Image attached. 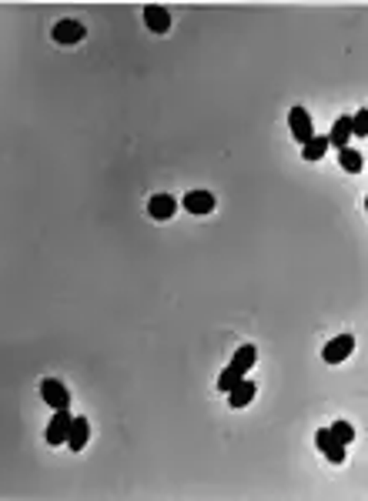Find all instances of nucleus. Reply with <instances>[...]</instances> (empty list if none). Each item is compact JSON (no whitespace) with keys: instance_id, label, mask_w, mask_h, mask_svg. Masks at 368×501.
<instances>
[{"instance_id":"obj_1","label":"nucleus","mask_w":368,"mask_h":501,"mask_svg":"<svg viewBox=\"0 0 368 501\" xmlns=\"http://www.w3.org/2000/svg\"><path fill=\"white\" fill-rule=\"evenodd\" d=\"M255 358H258V348H255V344H245V348L235 354V361H231L225 371H221V378H218V385H214V388L228 395V391H231V388H235L238 381H241V378H245V374L255 368Z\"/></svg>"},{"instance_id":"obj_2","label":"nucleus","mask_w":368,"mask_h":501,"mask_svg":"<svg viewBox=\"0 0 368 501\" xmlns=\"http://www.w3.org/2000/svg\"><path fill=\"white\" fill-rule=\"evenodd\" d=\"M40 398H44L54 411H67V408H71V391L60 385L57 378H44V381H40Z\"/></svg>"},{"instance_id":"obj_3","label":"nucleus","mask_w":368,"mask_h":501,"mask_svg":"<svg viewBox=\"0 0 368 501\" xmlns=\"http://www.w3.org/2000/svg\"><path fill=\"white\" fill-rule=\"evenodd\" d=\"M288 124H291V134H295L298 144H308L315 137V128H311V117L305 107H291V114H288Z\"/></svg>"},{"instance_id":"obj_4","label":"nucleus","mask_w":368,"mask_h":501,"mask_svg":"<svg viewBox=\"0 0 368 501\" xmlns=\"http://www.w3.org/2000/svg\"><path fill=\"white\" fill-rule=\"evenodd\" d=\"M71 411H54V418H50V424H48V444H67V432H71Z\"/></svg>"},{"instance_id":"obj_5","label":"nucleus","mask_w":368,"mask_h":501,"mask_svg":"<svg viewBox=\"0 0 368 501\" xmlns=\"http://www.w3.org/2000/svg\"><path fill=\"white\" fill-rule=\"evenodd\" d=\"M352 348H355V338H352V334H338V338H332L328 344H325L321 358H325L328 364H338V361H345V358L352 354Z\"/></svg>"},{"instance_id":"obj_6","label":"nucleus","mask_w":368,"mask_h":501,"mask_svg":"<svg viewBox=\"0 0 368 501\" xmlns=\"http://www.w3.org/2000/svg\"><path fill=\"white\" fill-rule=\"evenodd\" d=\"M84 34H87V30H84V23L81 21H74V17H67V21H57L54 23V40H57V44H77V40H84Z\"/></svg>"},{"instance_id":"obj_7","label":"nucleus","mask_w":368,"mask_h":501,"mask_svg":"<svg viewBox=\"0 0 368 501\" xmlns=\"http://www.w3.org/2000/svg\"><path fill=\"white\" fill-rule=\"evenodd\" d=\"M315 444H318V448H321V455L328 458L332 465H342V461H345V444H338V441H335V434L328 432V428H321V432L315 434Z\"/></svg>"},{"instance_id":"obj_8","label":"nucleus","mask_w":368,"mask_h":501,"mask_svg":"<svg viewBox=\"0 0 368 501\" xmlns=\"http://www.w3.org/2000/svg\"><path fill=\"white\" fill-rule=\"evenodd\" d=\"M184 208H188V214L204 218V214L214 210V194L211 191H188V194H184Z\"/></svg>"},{"instance_id":"obj_9","label":"nucleus","mask_w":368,"mask_h":501,"mask_svg":"<svg viewBox=\"0 0 368 501\" xmlns=\"http://www.w3.org/2000/svg\"><path fill=\"white\" fill-rule=\"evenodd\" d=\"M174 210H178V201L171 198V194H155V198L147 201V214H151L155 221H171Z\"/></svg>"},{"instance_id":"obj_10","label":"nucleus","mask_w":368,"mask_h":501,"mask_svg":"<svg viewBox=\"0 0 368 501\" xmlns=\"http://www.w3.org/2000/svg\"><path fill=\"white\" fill-rule=\"evenodd\" d=\"M144 23H147V30L151 34H167V27H171V13L165 7H157V4H147L144 7Z\"/></svg>"},{"instance_id":"obj_11","label":"nucleus","mask_w":368,"mask_h":501,"mask_svg":"<svg viewBox=\"0 0 368 501\" xmlns=\"http://www.w3.org/2000/svg\"><path fill=\"white\" fill-rule=\"evenodd\" d=\"M251 401H255V381L241 378V381H238V385L228 391V405H231L235 411H241L245 405H251Z\"/></svg>"},{"instance_id":"obj_12","label":"nucleus","mask_w":368,"mask_h":501,"mask_svg":"<svg viewBox=\"0 0 368 501\" xmlns=\"http://www.w3.org/2000/svg\"><path fill=\"white\" fill-rule=\"evenodd\" d=\"M87 441H91V424H87V418H71V432H67L71 451H81Z\"/></svg>"},{"instance_id":"obj_13","label":"nucleus","mask_w":368,"mask_h":501,"mask_svg":"<svg viewBox=\"0 0 368 501\" xmlns=\"http://www.w3.org/2000/svg\"><path fill=\"white\" fill-rule=\"evenodd\" d=\"M348 137H352V117H338V120H335V128H332V134H328V147L345 151V147H348Z\"/></svg>"},{"instance_id":"obj_14","label":"nucleus","mask_w":368,"mask_h":501,"mask_svg":"<svg viewBox=\"0 0 368 501\" xmlns=\"http://www.w3.org/2000/svg\"><path fill=\"white\" fill-rule=\"evenodd\" d=\"M325 154H328V137H325V134H321V137H311L308 144L301 147V157H305V161H321Z\"/></svg>"},{"instance_id":"obj_15","label":"nucleus","mask_w":368,"mask_h":501,"mask_svg":"<svg viewBox=\"0 0 368 501\" xmlns=\"http://www.w3.org/2000/svg\"><path fill=\"white\" fill-rule=\"evenodd\" d=\"M338 164H342L348 174H358L362 171V164H365V157L358 151H352V147H345V151H338Z\"/></svg>"},{"instance_id":"obj_16","label":"nucleus","mask_w":368,"mask_h":501,"mask_svg":"<svg viewBox=\"0 0 368 501\" xmlns=\"http://www.w3.org/2000/svg\"><path fill=\"white\" fill-rule=\"evenodd\" d=\"M328 432H332V434H335V441L345 444V448H348V444H352V438H355V428H352L348 421H335Z\"/></svg>"},{"instance_id":"obj_17","label":"nucleus","mask_w":368,"mask_h":501,"mask_svg":"<svg viewBox=\"0 0 368 501\" xmlns=\"http://www.w3.org/2000/svg\"><path fill=\"white\" fill-rule=\"evenodd\" d=\"M352 134H355V137H368V111H358V114L352 117Z\"/></svg>"}]
</instances>
